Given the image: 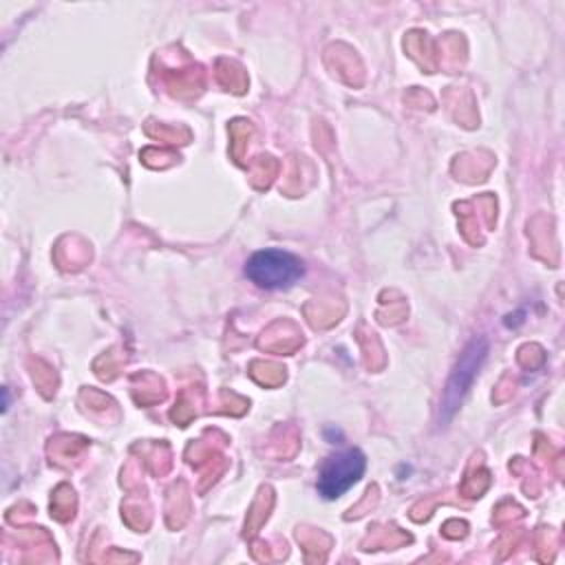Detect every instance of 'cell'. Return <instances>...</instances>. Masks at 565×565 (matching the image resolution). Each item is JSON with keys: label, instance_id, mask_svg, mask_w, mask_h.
<instances>
[{"label": "cell", "instance_id": "cell-2", "mask_svg": "<svg viewBox=\"0 0 565 565\" xmlns=\"http://www.w3.org/2000/svg\"><path fill=\"white\" fill-rule=\"evenodd\" d=\"M366 457L358 448H347L327 457L318 470V494L329 501L342 497L351 486H355L362 479Z\"/></svg>", "mask_w": 565, "mask_h": 565}, {"label": "cell", "instance_id": "cell-3", "mask_svg": "<svg viewBox=\"0 0 565 565\" xmlns=\"http://www.w3.org/2000/svg\"><path fill=\"white\" fill-rule=\"evenodd\" d=\"M486 353H488V342L483 338H475L466 347V351L461 353L452 375L448 377V384H446L441 402H439V417H441V422H448L457 413L459 404L463 402L466 393L472 386V380H475L479 366L486 360Z\"/></svg>", "mask_w": 565, "mask_h": 565}, {"label": "cell", "instance_id": "cell-1", "mask_svg": "<svg viewBox=\"0 0 565 565\" xmlns=\"http://www.w3.org/2000/svg\"><path fill=\"white\" fill-rule=\"evenodd\" d=\"M305 267L298 256L285 249H260L245 263V276L260 289H289L302 276Z\"/></svg>", "mask_w": 565, "mask_h": 565}]
</instances>
